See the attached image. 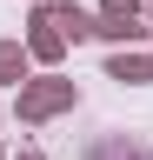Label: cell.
<instances>
[{
	"mask_svg": "<svg viewBox=\"0 0 153 160\" xmlns=\"http://www.w3.org/2000/svg\"><path fill=\"white\" fill-rule=\"evenodd\" d=\"M67 100H73L67 80H47V87H27V93H20V113H27V120H47V113H60Z\"/></svg>",
	"mask_w": 153,
	"mask_h": 160,
	"instance_id": "6da1fadb",
	"label": "cell"
},
{
	"mask_svg": "<svg viewBox=\"0 0 153 160\" xmlns=\"http://www.w3.org/2000/svg\"><path fill=\"white\" fill-rule=\"evenodd\" d=\"M0 80H27V53L20 47H0Z\"/></svg>",
	"mask_w": 153,
	"mask_h": 160,
	"instance_id": "7a4b0ae2",
	"label": "cell"
},
{
	"mask_svg": "<svg viewBox=\"0 0 153 160\" xmlns=\"http://www.w3.org/2000/svg\"><path fill=\"white\" fill-rule=\"evenodd\" d=\"M20 160H40V153H20Z\"/></svg>",
	"mask_w": 153,
	"mask_h": 160,
	"instance_id": "277c9868",
	"label": "cell"
},
{
	"mask_svg": "<svg viewBox=\"0 0 153 160\" xmlns=\"http://www.w3.org/2000/svg\"><path fill=\"white\" fill-rule=\"evenodd\" d=\"M113 80H153V60H127L120 53V60H113Z\"/></svg>",
	"mask_w": 153,
	"mask_h": 160,
	"instance_id": "3957f363",
	"label": "cell"
}]
</instances>
